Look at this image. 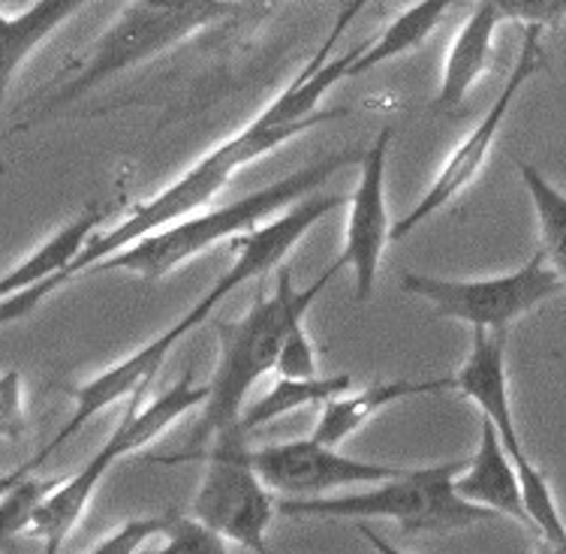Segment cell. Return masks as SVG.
<instances>
[{"label": "cell", "instance_id": "cell-1", "mask_svg": "<svg viewBox=\"0 0 566 554\" xmlns=\"http://www.w3.org/2000/svg\"><path fill=\"white\" fill-rule=\"evenodd\" d=\"M368 3L370 0H347V7L340 10L338 22L332 24L323 45L316 49V55L307 61L305 70L283 87L269 106H262L260 115H253L239 133H232L229 139H223L211 151L202 154L197 164L190 166L185 175H178L166 190L154 194L151 199H142L139 206L130 211V218L120 220L118 227L97 232L94 241L85 248V253L61 278L33 283L22 293L0 299V320L12 323L19 316L31 314L40 302H45L49 295L66 286L70 281L82 278L99 260L118 253L120 248H127L133 241L151 236L157 229L169 227L175 220L202 211L232 181V175L239 169L251 166L253 160H260L265 154H272L274 148H281L283 142L314 130L326 121L344 118L347 109H319V103L332 87L347 79L349 64L359 55V49H349L344 55H332V52H335V45L349 28V22L356 19V12H361V7H368Z\"/></svg>", "mask_w": 566, "mask_h": 554}, {"label": "cell", "instance_id": "cell-2", "mask_svg": "<svg viewBox=\"0 0 566 554\" xmlns=\"http://www.w3.org/2000/svg\"><path fill=\"white\" fill-rule=\"evenodd\" d=\"M340 272L338 262H332L326 272L319 274L311 286L295 290L293 274L286 269H277L274 293L265 295V286H256L251 307L239 320H214V335L220 344V359L214 380L208 383V398L202 404L193 431L185 440L181 456L160 458L164 464H178L202 452L220 431L229 425L241 422L244 414V398L251 395L256 383L277 368L283 337L290 332L298 316H307L316 295L323 293L328 281Z\"/></svg>", "mask_w": 566, "mask_h": 554}, {"label": "cell", "instance_id": "cell-3", "mask_svg": "<svg viewBox=\"0 0 566 554\" xmlns=\"http://www.w3.org/2000/svg\"><path fill=\"white\" fill-rule=\"evenodd\" d=\"M256 3L260 0H127L118 19L87 45L76 58V64L66 66L52 82V94H45L31 121L55 115L73 100H82L106 85L109 79L151 61L154 55L185 43L211 24L251 10Z\"/></svg>", "mask_w": 566, "mask_h": 554}, {"label": "cell", "instance_id": "cell-4", "mask_svg": "<svg viewBox=\"0 0 566 554\" xmlns=\"http://www.w3.org/2000/svg\"><path fill=\"white\" fill-rule=\"evenodd\" d=\"M365 151H338L328 154L326 160L314 166H305L298 173L286 175L274 185L253 190V194L241 196L239 202H229L223 208H208L197 211L187 218L175 220L169 227L157 229L145 239L133 241L118 253H112L97 265H91L85 274H103V272H130L142 281H160L175 269H181L187 260H193L208 248H214L220 241H232L241 232H251L265 218H272L274 211L286 206H295L298 199L314 194L316 187H323L335 173L347 169V166L359 164Z\"/></svg>", "mask_w": 566, "mask_h": 554}, {"label": "cell", "instance_id": "cell-5", "mask_svg": "<svg viewBox=\"0 0 566 554\" xmlns=\"http://www.w3.org/2000/svg\"><path fill=\"white\" fill-rule=\"evenodd\" d=\"M468 458L431 468L407 470L368 485L359 494L340 498H281L277 512L286 519H326V522H395L407 533H449L489 522L497 512L470 503L455 491V477Z\"/></svg>", "mask_w": 566, "mask_h": 554}, {"label": "cell", "instance_id": "cell-6", "mask_svg": "<svg viewBox=\"0 0 566 554\" xmlns=\"http://www.w3.org/2000/svg\"><path fill=\"white\" fill-rule=\"evenodd\" d=\"M349 196L340 194H319V196H305L298 199L290 211H283L281 218L269 220L265 227H256L251 232H241L232 239V248H235V262L223 278H218V283L208 290L197 305L190 307L178 323L166 328L164 335L151 337L148 344H142L139 349H133L130 356H124L120 362H115L109 368L112 386L120 391V395H133L145 380H154L157 370L164 368L166 356L172 353L175 344L185 335H190L193 328L206 326V320L211 316V311L227 299L232 290H239L241 283L253 281V278H265L269 272H274L281 260L290 253V250L305 239L307 232L326 218L328 211L347 206Z\"/></svg>", "mask_w": 566, "mask_h": 554}, {"label": "cell", "instance_id": "cell-7", "mask_svg": "<svg viewBox=\"0 0 566 554\" xmlns=\"http://www.w3.org/2000/svg\"><path fill=\"white\" fill-rule=\"evenodd\" d=\"M151 383L154 380H145L139 389L127 398V407H124V416H120L118 428L112 431L106 443L99 446L97 456L91 458V461H85L76 473L61 477V485L40 503V510L33 512L31 524H28V533L43 540L45 552H57L61 543L73 533V527H76L78 519L85 515L87 503L97 494L99 482L106 479V473H109V468L115 461L145 449L151 440H157V437L164 435L166 428H172L181 416L202 407L208 398V391H211L208 389V383H202V386L193 383V370H185L164 395H157V398L145 407V395L151 389Z\"/></svg>", "mask_w": 566, "mask_h": 554}, {"label": "cell", "instance_id": "cell-8", "mask_svg": "<svg viewBox=\"0 0 566 554\" xmlns=\"http://www.w3.org/2000/svg\"><path fill=\"white\" fill-rule=\"evenodd\" d=\"M190 461H206V473L193 498V515L223 533L229 543L256 554L265 552V533L277 503L260 470L253 468L244 425H229Z\"/></svg>", "mask_w": 566, "mask_h": 554}, {"label": "cell", "instance_id": "cell-9", "mask_svg": "<svg viewBox=\"0 0 566 554\" xmlns=\"http://www.w3.org/2000/svg\"><path fill=\"white\" fill-rule=\"evenodd\" d=\"M455 391L464 395L470 404H476L480 414L491 419L494 428L501 431L503 446L515 461V470L522 479L524 506L531 512L534 531L548 543V548H560L566 543V524L560 519V510H557L555 494L548 489V479L543 477V470H536L534 461L524 452L522 437L515 428V416H512L503 332L473 328L468 359L455 374Z\"/></svg>", "mask_w": 566, "mask_h": 554}, {"label": "cell", "instance_id": "cell-10", "mask_svg": "<svg viewBox=\"0 0 566 554\" xmlns=\"http://www.w3.org/2000/svg\"><path fill=\"white\" fill-rule=\"evenodd\" d=\"M403 293L419 295L434 307L437 316L461 320L470 328H491L503 332L518 316L531 314L536 307L555 299L566 290L560 274L552 269L545 250L534 253L522 269L494 278H476V281H449L434 274L403 272Z\"/></svg>", "mask_w": 566, "mask_h": 554}, {"label": "cell", "instance_id": "cell-11", "mask_svg": "<svg viewBox=\"0 0 566 554\" xmlns=\"http://www.w3.org/2000/svg\"><path fill=\"white\" fill-rule=\"evenodd\" d=\"M539 36H543V28H524L522 52H518L515 64H512V73L510 79H506L503 91L497 94V100L491 103V109L482 115L480 124L468 133V139L461 142L455 151L449 154L447 164L440 166V173L434 175V181L424 190L422 199L395 223V241L407 239L419 223H424L428 218H434L440 208H447L449 202H455L458 196L464 194L468 187H473L480 181L482 169L489 164L491 148H494V139H497V133H501V124L506 121V115H510L515 97L522 94V87L531 82V76L536 73V66H539V58H543V43H539Z\"/></svg>", "mask_w": 566, "mask_h": 554}, {"label": "cell", "instance_id": "cell-12", "mask_svg": "<svg viewBox=\"0 0 566 554\" xmlns=\"http://www.w3.org/2000/svg\"><path fill=\"white\" fill-rule=\"evenodd\" d=\"M251 461L265 485L281 498H323L328 491L349 485H374L403 470L395 464L349 458L338 452V446L319 443L314 437L251 449Z\"/></svg>", "mask_w": 566, "mask_h": 554}, {"label": "cell", "instance_id": "cell-13", "mask_svg": "<svg viewBox=\"0 0 566 554\" xmlns=\"http://www.w3.org/2000/svg\"><path fill=\"white\" fill-rule=\"evenodd\" d=\"M392 145V127H382L359 160V185L347 202V232L340 248V269H353L356 302H368L380 272L382 250L392 239L386 208V160Z\"/></svg>", "mask_w": 566, "mask_h": 554}, {"label": "cell", "instance_id": "cell-14", "mask_svg": "<svg viewBox=\"0 0 566 554\" xmlns=\"http://www.w3.org/2000/svg\"><path fill=\"white\" fill-rule=\"evenodd\" d=\"M455 491L470 503L506 515L512 522L534 531L531 512L524 506L522 479H518L515 461L503 446L501 431L485 416H482L480 446H476L473 458H468V468L455 477Z\"/></svg>", "mask_w": 566, "mask_h": 554}, {"label": "cell", "instance_id": "cell-15", "mask_svg": "<svg viewBox=\"0 0 566 554\" xmlns=\"http://www.w3.org/2000/svg\"><path fill=\"white\" fill-rule=\"evenodd\" d=\"M501 24H506L501 10L491 0H476V7L470 10L449 45L434 97L437 109H458L482 79V73H489L491 61H494V33Z\"/></svg>", "mask_w": 566, "mask_h": 554}, {"label": "cell", "instance_id": "cell-16", "mask_svg": "<svg viewBox=\"0 0 566 554\" xmlns=\"http://www.w3.org/2000/svg\"><path fill=\"white\" fill-rule=\"evenodd\" d=\"M455 389V377H440V380H389L374 383L368 389L356 391V395H338L332 401L323 404V414L314 425V440L326 446H340L344 440L356 435L359 428L374 419V416L403 401V398H419V395H434V391Z\"/></svg>", "mask_w": 566, "mask_h": 554}, {"label": "cell", "instance_id": "cell-17", "mask_svg": "<svg viewBox=\"0 0 566 554\" xmlns=\"http://www.w3.org/2000/svg\"><path fill=\"white\" fill-rule=\"evenodd\" d=\"M106 218H109V208L91 206L85 211H78L73 220H66L64 227L57 229L52 239L43 241L40 248L33 250L28 260H22L15 269L3 274V281H0V299H10V295L22 293V290H28L33 283L61 278L85 253V248L94 241V236H97Z\"/></svg>", "mask_w": 566, "mask_h": 554}, {"label": "cell", "instance_id": "cell-18", "mask_svg": "<svg viewBox=\"0 0 566 554\" xmlns=\"http://www.w3.org/2000/svg\"><path fill=\"white\" fill-rule=\"evenodd\" d=\"M452 3H455V0H416L413 7H407V10H403L401 15L374 40V43L359 45V55L349 64L347 79L365 76V73H370V70H377V66L382 64H389L395 58H403L410 55V52H416V49L428 40V33L443 22V15H447Z\"/></svg>", "mask_w": 566, "mask_h": 554}, {"label": "cell", "instance_id": "cell-19", "mask_svg": "<svg viewBox=\"0 0 566 554\" xmlns=\"http://www.w3.org/2000/svg\"><path fill=\"white\" fill-rule=\"evenodd\" d=\"M87 0H33L22 12L3 15V85L10 87L15 70L40 49L45 36L73 19Z\"/></svg>", "mask_w": 566, "mask_h": 554}, {"label": "cell", "instance_id": "cell-20", "mask_svg": "<svg viewBox=\"0 0 566 554\" xmlns=\"http://www.w3.org/2000/svg\"><path fill=\"white\" fill-rule=\"evenodd\" d=\"M353 389V377L349 374H328V377H277L272 389L260 395L251 407H244L241 425L244 431L253 435L262 425L274 422L286 414H295L302 407H316L332 398H338L344 391Z\"/></svg>", "mask_w": 566, "mask_h": 554}, {"label": "cell", "instance_id": "cell-21", "mask_svg": "<svg viewBox=\"0 0 566 554\" xmlns=\"http://www.w3.org/2000/svg\"><path fill=\"white\" fill-rule=\"evenodd\" d=\"M518 173H522L524 187H527L531 202H534L545 257L566 286V194L557 190L536 166L524 164V160L518 164Z\"/></svg>", "mask_w": 566, "mask_h": 554}, {"label": "cell", "instance_id": "cell-22", "mask_svg": "<svg viewBox=\"0 0 566 554\" xmlns=\"http://www.w3.org/2000/svg\"><path fill=\"white\" fill-rule=\"evenodd\" d=\"M57 485H61V477L33 479L28 473V477L19 479H0V491H3V498H0V540L7 543L15 533L28 531L33 512L40 510V503Z\"/></svg>", "mask_w": 566, "mask_h": 554}, {"label": "cell", "instance_id": "cell-23", "mask_svg": "<svg viewBox=\"0 0 566 554\" xmlns=\"http://www.w3.org/2000/svg\"><path fill=\"white\" fill-rule=\"evenodd\" d=\"M164 554H227L229 540L199 515L166 512Z\"/></svg>", "mask_w": 566, "mask_h": 554}, {"label": "cell", "instance_id": "cell-24", "mask_svg": "<svg viewBox=\"0 0 566 554\" xmlns=\"http://www.w3.org/2000/svg\"><path fill=\"white\" fill-rule=\"evenodd\" d=\"M166 515H148V519H127L118 531L103 536L97 545H91V554H133L139 552L142 545L151 543L157 536H164Z\"/></svg>", "mask_w": 566, "mask_h": 554}, {"label": "cell", "instance_id": "cell-25", "mask_svg": "<svg viewBox=\"0 0 566 554\" xmlns=\"http://www.w3.org/2000/svg\"><path fill=\"white\" fill-rule=\"evenodd\" d=\"M501 10L503 22H518L524 28L555 31L566 22V0H491Z\"/></svg>", "mask_w": 566, "mask_h": 554}, {"label": "cell", "instance_id": "cell-26", "mask_svg": "<svg viewBox=\"0 0 566 554\" xmlns=\"http://www.w3.org/2000/svg\"><path fill=\"white\" fill-rule=\"evenodd\" d=\"M277 374L281 377H316V349L307 337L305 316H298L286 337H283L281 356H277Z\"/></svg>", "mask_w": 566, "mask_h": 554}, {"label": "cell", "instance_id": "cell-27", "mask_svg": "<svg viewBox=\"0 0 566 554\" xmlns=\"http://www.w3.org/2000/svg\"><path fill=\"white\" fill-rule=\"evenodd\" d=\"M24 391L19 370H7V377L0 383V437L10 446L24 435Z\"/></svg>", "mask_w": 566, "mask_h": 554}, {"label": "cell", "instance_id": "cell-28", "mask_svg": "<svg viewBox=\"0 0 566 554\" xmlns=\"http://www.w3.org/2000/svg\"><path fill=\"white\" fill-rule=\"evenodd\" d=\"M557 552H564V554H566V543H564V545H560V548H557Z\"/></svg>", "mask_w": 566, "mask_h": 554}]
</instances>
